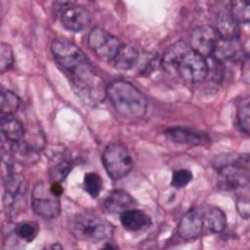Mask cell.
Instances as JSON below:
<instances>
[{
  "instance_id": "cell-1",
  "label": "cell",
  "mask_w": 250,
  "mask_h": 250,
  "mask_svg": "<svg viewBox=\"0 0 250 250\" xmlns=\"http://www.w3.org/2000/svg\"><path fill=\"white\" fill-rule=\"evenodd\" d=\"M106 97L114 109L126 118H141L147 108L145 95L131 82L117 79L106 87Z\"/></svg>"
},
{
  "instance_id": "cell-2",
  "label": "cell",
  "mask_w": 250,
  "mask_h": 250,
  "mask_svg": "<svg viewBox=\"0 0 250 250\" xmlns=\"http://www.w3.org/2000/svg\"><path fill=\"white\" fill-rule=\"evenodd\" d=\"M76 96L87 105L97 106L106 97L103 78L95 71L90 61L65 74Z\"/></svg>"
},
{
  "instance_id": "cell-3",
  "label": "cell",
  "mask_w": 250,
  "mask_h": 250,
  "mask_svg": "<svg viewBox=\"0 0 250 250\" xmlns=\"http://www.w3.org/2000/svg\"><path fill=\"white\" fill-rule=\"evenodd\" d=\"M68 229L77 239L90 242L107 241L114 233V228L109 222L90 212L73 216L68 222Z\"/></svg>"
},
{
  "instance_id": "cell-4",
  "label": "cell",
  "mask_w": 250,
  "mask_h": 250,
  "mask_svg": "<svg viewBox=\"0 0 250 250\" xmlns=\"http://www.w3.org/2000/svg\"><path fill=\"white\" fill-rule=\"evenodd\" d=\"M219 174V186L226 190H236L248 187L249 157L248 155L218 157L214 163Z\"/></svg>"
},
{
  "instance_id": "cell-5",
  "label": "cell",
  "mask_w": 250,
  "mask_h": 250,
  "mask_svg": "<svg viewBox=\"0 0 250 250\" xmlns=\"http://www.w3.org/2000/svg\"><path fill=\"white\" fill-rule=\"evenodd\" d=\"M102 160L107 175L115 181L125 177L133 167L130 151L120 143L108 145L103 152Z\"/></svg>"
},
{
  "instance_id": "cell-6",
  "label": "cell",
  "mask_w": 250,
  "mask_h": 250,
  "mask_svg": "<svg viewBox=\"0 0 250 250\" xmlns=\"http://www.w3.org/2000/svg\"><path fill=\"white\" fill-rule=\"evenodd\" d=\"M51 50L55 62L64 74L89 62L84 52L76 44L65 38L54 39Z\"/></svg>"
},
{
  "instance_id": "cell-7",
  "label": "cell",
  "mask_w": 250,
  "mask_h": 250,
  "mask_svg": "<svg viewBox=\"0 0 250 250\" xmlns=\"http://www.w3.org/2000/svg\"><path fill=\"white\" fill-rule=\"evenodd\" d=\"M173 74H177L187 83H198L207 77L208 62L189 47L179 59Z\"/></svg>"
},
{
  "instance_id": "cell-8",
  "label": "cell",
  "mask_w": 250,
  "mask_h": 250,
  "mask_svg": "<svg viewBox=\"0 0 250 250\" xmlns=\"http://www.w3.org/2000/svg\"><path fill=\"white\" fill-rule=\"evenodd\" d=\"M53 192L50 184L37 183L31 192V207L33 212L44 219L57 218L61 213V200Z\"/></svg>"
},
{
  "instance_id": "cell-9",
  "label": "cell",
  "mask_w": 250,
  "mask_h": 250,
  "mask_svg": "<svg viewBox=\"0 0 250 250\" xmlns=\"http://www.w3.org/2000/svg\"><path fill=\"white\" fill-rule=\"evenodd\" d=\"M87 43L98 58L107 62H112L123 44L116 36L100 26H95L90 30Z\"/></svg>"
},
{
  "instance_id": "cell-10",
  "label": "cell",
  "mask_w": 250,
  "mask_h": 250,
  "mask_svg": "<svg viewBox=\"0 0 250 250\" xmlns=\"http://www.w3.org/2000/svg\"><path fill=\"white\" fill-rule=\"evenodd\" d=\"M4 207L9 216L21 212L25 203L27 185L22 175L9 173L4 181Z\"/></svg>"
},
{
  "instance_id": "cell-11",
  "label": "cell",
  "mask_w": 250,
  "mask_h": 250,
  "mask_svg": "<svg viewBox=\"0 0 250 250\" xmlns=\"http://www.w3.org/2000/svg\"><path fill=\"white\" fill-rule=\"evenodd\" d=\"M60 21L64 28L72 32H81L91 21V15L87 9L71 2H57Z\"/></svg>"
},
{
  "instance_id": "cell-12",
  "label": "cell",
  "mask_w": 250,
  "mask_h": 250,
  "mask_svg": "<svg viewBox=\"0 0 250 250\" xmlns=\"http://www.w3.org/2000/svg\"><path fill=\"white\" fill-rule=\"evenodd\" d=\"M220 37L214 26L200 25L192 29L189 36V47L203 58H210Z\"/></svg>"
},
{
  "instance_id": "cell-13",
  "label": "cell",
  "mask_w": 250,
  "mask_h": 250,
  "mask_svg": "<svg viewBox=\"0 0 250 250\" xmlns=\"http://www.w3.org/2000/svg\"><path fill=\"white\" fill-rule=\"evenodd\" d=\"M203 215L196 209H190L180 220L178 234L185 240L198 237L203 230Z\"/></svg>"
},
{
  "instance_id": "cell-14",
  "label": "cell",
  "mask_w": 250,
  "mask_h": 250,
  "mask_svg": "<svg viewBox=\"0 0 250 250\" xmlns=\"http://www.w3.org/2000/svg\"><path fill=\"white\" fill-rule=\"evenodd\" d=\"M165 136L172 142L191 146H204L210 142L206 133L185 127L170 128L165 131Z\"/></svg>"
},
{
  "instance_id": "cell-15",
  "label": "cell",
  "mask_w": 250,
  "mask_h": 250,
  "mask_svg": "<svg viewBox=\"0 0 250 250\" xmlns=\"http://www.w3.org/2000/svg\"><path fill=\"white\" fill-rule=\"evenodd\" d=\"M39 147L26 142L24 139L16 143H11V155L13 159L24 166L35 164L40 159Z\"/></svg>"
},
{
  "instance_id": "cell-16",
  "label": "cell",
  "mask_w": 250,
  "mask_h": 250,
  "mask_svg": "<svg viewBox=\"0 0 250 250\" xmlns=\"http://www.w3.org/2000/svg\"><path fill=\"white\" fill-rule=\"evenodd\" d=\"M135 199L123 189L111 190L104 201V206L111 214H121L136 206Z\"/></svg>"
},
{
  "instance_id": "cell-17",
  "label": "cell",
  "mask_w": 250,
  "mask_h": 250,
  "mask_svg": "<svg viewBox=\"0 0 250 250\" xmlns=\"http://www.w3.org/2000/svg\"><path fill=\"white\" fill-rule=\"evenodd\" d=\"M0 128L2 135L11 143H16L24 139V126L14 114H1Z\"/></svg>"
},
{
  "instance_id": "cell-18",
  "label": "cell",
  "mask_w": 250,
  "mask_h": 250,
  "mask_svg": "<svg viewBox=\"0 0 250 250\" xmlns=\"http://www.w3.org/2000/svg\"><path fill=\"white\" fill-rule=\"evenodd\" d=\"M215 29L221 39L238 40L239 25L229 12H221L216 19Z\"/></svg>"
},
{
  "instance_id": "cell-19",
  "label": "cell",
  "mask_w": 250,
  "mask_h": 250,
  "mask_svg": "<svg viewBox=\"0 0 250 250\" xmlns=\"http://www.w3.org/2000/svg\"><path fill=\"white\" fill-rule=\"evenodd\" d=\"M121 225L128 230L137 231L148 227L151 223L150 218L144 211L132 208L120 214Z\"/></svg>"
},
{
  "instance_id": "cell-20",
  "label": "cell",
  "mask_w": 250,
  "mask_h": 250,
  "mask_svg": "<svg viewBox=\"0 0 250 250\" xmlns=\"http://www.w3.org/2000/svg\"><path fill=\"white\" fill-rule=\"evenodd\" d=\"M242 49L238 40H224L219 39L214 52L210 58L222 62L227 60H234L241 56Z\"/></svg>"
},
{
  "instance_id": "cell-21",
  "label": "cell",
  "mask_w": 250,
  "mask_h": 250,
  "mask_svg": "<svg viewBox=\"0 0 250 250\" xmlns=\"http://www.w3.org/2000/svg\"><path fill=\"white\" fill-rule=\"evenodd\" d=\"M189 48V45L184 41H177L170 45L164 52L161 59L162 67L169 73H173L174 68L181 56Z\"/></svg>"
},
{
  "instance_id": "cell-22",
  "label": "cell",
  "mask_w": 250,
  "mask_h": 250,
  "mask_svg": "<svg viewBox=\"0 0 250 250\" xmlns=\"http://www.w3.org/2000/svg\"><path fill=\"white\" fill-rule=\"evenodd\" d=\"M139 61L138 51L131 45L122 44L116 56L114 57L113 65L121 70L131 69Z\"/></svg>"
},
{
  "instance_id": "cell-23",
  "label": "cell",
  "mask_w": 250,
  "mask_h": 250,
  "mask_svg": "<svg viewBox=\"0 0 250 250\" xmlns=\"http://www.w3.org/2000/svg\"><path fill=\"white\" fill-rule=\"evenodd\" d=\"M203 225L210 231L219 233L224 231L227 227V216L218 207H211L203 214Z\"/></svg>"
},
{
  "instance_id": "cell-24",
  "label": "cell",
  "mask_w": 250,
  "mask_h": 250,
  "mask_svg": "<svg viewBox=\"0 0 250 250\" xmlns=\"http://www.w3.org/2000/svg\"><path fill=\"white\" fill-rule=\"evenodd\" d=\"M237 122L241 131L249 134L250 131V99L243 98L237 104Z\"/></svg>"
},
{
  "instance_id": "cell-25",
  "label": "cell",
  "mask_w": 250,
  "mask_h": 250,
  "mask_svg": "<svg viewBox=\"0 0 250 250\" xmlns=\"http://www.w3.org/2000/svg\"><path fill=\"white\" fill-rule=\"evenodd\" d=\"M21 105V99L10 90L1 92V114H14Z\"/></svg>"
},
{
  "instance_id": "cell-26",
  "label": "cell",
  "mask_w": 250,
  "mask_h": 250,
  "mask_svg": "<svg viewBox=\"0 0 250 250\" xmlns=\"http://www.w3.org/2000/svg\"><path fill=\"white\" fill-rule=\"evenodd\" d=\"M231 18L239 23H248L250 20V8L249 5L242 1H232L230 2V12Z\"/></svg>"
},
{
  "instance_id": "cell-27",
  "label": "cell",
  "mask_w": 250,
  "mask_h": 250,
  "mask_svg": "<svg viewBox=\"0 0 250 250\" xmlns=\"http://www.w3.org/2000/svg\"><path fill=\"white\" fill-rule=\"evenodd\" d=\"M71 169H72V166L70 162L66 160H62L54 164L49 170V177L51 182H57V183L63 182V180L70 173Z\"/></svg>"
},
{
  "instance_id": "cell-28",
  "label": "cell",
  "mask_w": 250,
  "mask_h": 250,
  "mask_svg": "<svg viewBox=\"0 0 250 250\" xmlns=\"http://www.w3.org/2000/svg\"><path fill=\"white\" fill-rule=\"evenodd\" d=\"M14 232L19 238L26 242H30L36 237L38 233V227L32 222H23L17 225Z\"/></svg>"
},
{
  "instance_id": "cell-29",
  "label": "cell",
  "mask_w": 250,
  "mask_h": 250,
  "mask_svg": "<svg viewBox=\"0 0 250 250\" xmlns=\"http://www.w3.org/2000/svg\"><path fill=\"white\" fill-rule=\"evenodd\" d=\"M84 188L92 197H97L103 189V180L94 172L87 173L84 177Z\"/></svg>"
},
{
  "instance_id": "cell-30",
  "label": "cell",
  "mask_w": 250,
  "mask_h": 250,
  "mask_svg": "<svg viewBox=\"0 0 250 250\" xmlns=\"http://www.w3.org/2000/svg\"><path fill=\"white\" fill-rule=\"evenodd\" d=\"M14 63V52L10 44L2 42L0 45V70L5 72L9 70Z\"/></svg>"
},
{
  "instance_id": "cell-31",
  "label": "cell",
  "mask_w": 250,
  "mask_h": 250,
  "mask_svg": "<svg viewBox=\"0 0 250 250\" xmlns=\"http://www.w3.org/2000/svg\"><path fill=\"white\" fill-rule=\"evenodd\" d=\"M191 180H192V173L189 170L180 169V170H176L173 173L171 185L174 188H181L188 185Z\"/></svg>"
},
{
  "instance_id": "cell-32",
  "label": "cell",
  "mask_w": 250,
  "mask_h": 250,
  "mask_svg": "<svg viewBox=\"0 0 250 250\" xmlns=\"http://www.w3.org/2000/svg\"><path fill=\"white\" fill-rule=\"evenodd\" d=\"M236 208L241 217H243L244 219H248L249 218V210H250L248 196H240L239 198H237Z\"/></svg>"
},
{
  "instance_id": "cell-33",
  "label": "cell",
  "mask_w": 250,
  "mask_h": 250,
  "mask_svg": "<svg viewBox=\"0 0 250 250\" xmlns=\"http://www.w3.org/2000/svg\"><path fill=\"white\" fill-rule=\"evenodd\" d=\"M242 79L246 84L249 83V58L246 56L242 60Z\"/></svg>"
}]
</instances>
